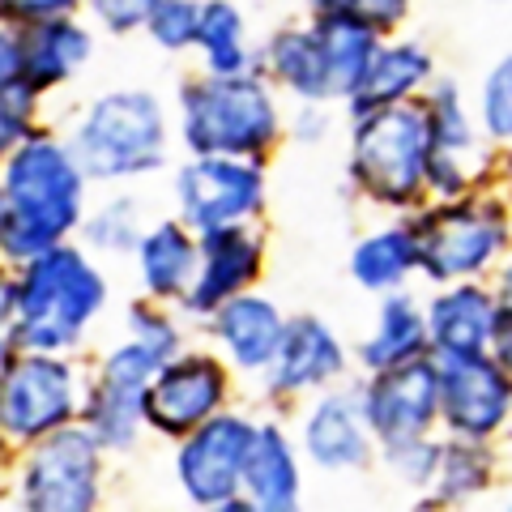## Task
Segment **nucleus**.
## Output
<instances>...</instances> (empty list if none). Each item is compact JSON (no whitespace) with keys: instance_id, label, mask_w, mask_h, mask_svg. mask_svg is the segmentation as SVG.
<instances>
[{"instance_id":"obj_22","label":"nucleus","mask_w":512,"mask_h":512,"mask_svg":"<svg viewBox=\"0 0 512 512\" xmlns=\"http://www.w3.org/2000/svg\"><path fill=\"white\" fill-rule=\"evenodd\" d=\"M137 282L141 295H150L158 303H180L188 291L192 274H197V231L180 218H154L146 222L137 248H133Z\"/></svg>"},{"instance_id":"obj_30","label":"nucleus","mask_w":512,"mask_h":512,"mask_svg":"<svg viewBox=\"0 0 512 512\" xmlns=\"http://www.w3.org/2000/svg\"><path fill=\"white\" fill-rule=\"evenodd\" d=\"M491 478H495V457L487 440L448 436L440 440V466H436V478H431V500H423V508L466 504L491 487Z\"/></svg>"},{"instance_id":"obj_26","label":"nucleus","mask_w":512,"mask_h":512,"mask_svg":"<svg viewBox=\"0 0 512 512\" xmlns=\"http://www.w3.org/2000/svg\"><path fill=\"white\" fill-rule=\"evenodd\" d=\"M427 320H423V303L414 299L406 286L402 291H384L380 308H376V325L359 346V363L363 372H380V367L406 363L427 355Z\"/></svg>"},{"instance_id":"obj_35","label":"nucleus","mask_w":512,"mask_h":512,"mask_svg":"<svg viewBox=\"0 0 512 512\" xmlns=\"http://www.w3.org/2000/svg\"><path fill=\"white\" fill-rule=\"evenodd\" d=\"M384 466H389L402 483L410 487H431L436 478V466H440V440L431 436H410V440H397V444H384L380 448Z\"/></svg>"},{"instance_id":"obj_20","label":"nucleus","mask_w":512,"mask_h":512,"mask_svg":"<svg viewBox=\"0 0 512 512\" xmlns=\"http://www.w3.org/2000/svg\"><path fill=\"white\" fill-rule=\"evenodd\" d=\"M18 35H22V77L30 86H39L47 99L69 82H77V73L94 60V30L90 22H82V13L22 26Z\"/></svg>"},{"instance_id":"obj_46","label":"nucleus","mask_w":512,"mask_h":512,"mask_svg":"<svg viewBox=\"0 0 512 512\" xmlns=\"http://www.w3.org/2000/svg\"><path fill=\"white\" fill-rule=\"evenodd\" d=\"M13 457H18V448H13L9 440H5V431H0V478L9 474V466H13Z\"/></svg>"},{"instance_id":"obj_18","label":"nucleus","mask_w":512,"mask_h":512,"mask_svg":"<svg viewBox=\"0 0 512 512\" xmlns=\"http://www.w3.org/2000/svg\"><path fill=\"white\" fill-rule=\"evenodd\" d=\"M282 325V308L261 291H239L201 320L205 338L218 346V355L235 372H265L282 342Z\"/></svg>"},{"instance_id":"obj_24","label":"nucleus","mask_w":512,"mask_h":512,"mask_svg":"<svg viewBox=\"0 0 512 512\" xmlns=\"http://www.w3.org/2000/svg\"><path fill=\"white\" fill-rule=\"evenodd\" d=\"M256 73L269 86H282L295 94L299 103H329V77H325V56L312 35V26H278L274 35L256 52Z\"/></svg>"},{"instance_id":"obj_38","label":"nucleus","mask_w":512,"mask_h":512,"mask_svg":"<svg viewBox=\"0 0 512 512\" xmlns=\"http://www.w3.org/2000/svg\"><path fill=\"white\" fill-rule=\"evenodd\" d=\"M303 5H308V13H325V9L355 13V18H363L367 26H376L380 35L393 26H402L406 13H410V0H303Z\"/></svg>"},{"instance_id":"obj_1","label":"nucleus","mask_w":512,"mask_h":512,"mask_svg":"<svg viewBox=\"0 0 512 512\" xmlns=\"http://www.w3.org/2000/svg\"><path fill=\"white\" fill-rule=\"evenodd\" d=\"M0 197H5L0 256L9 265H22L43 248L77 239V227L90 210V180L64 133L43 120L0 158Z\"/></svg>"},{"instance_id":"obj_44","label":"nucleus","mask_w":512,"mask_h":512,"mask_svg":"<svg viewBox=\"0 0 512 512\" xmlns=\"http://www.w3.org/2000/svg\"><path fill=\"white\" fill-rule=\"evenodd\" d=\"M13 303H18V269L0 256V325L13 320Z\"/></svg>"},{"instance_id":"obj_34","label":"nucleus","mask_w":512,"mask_h":512,"mask_svg":"<svg viewBox=\"0 0 512 512\" xmlns=\"http://www.w3.org/2000/svg\"><path fill=\"white\" fill-rule=\"evenodd\" d=\"M478 120L491 141L512 146V52L495 60V69L487 73L483 94H478Z\"/></svg>"},{"instance_id":"obj_47","label":"nucleus","mask_w":512,"mask_h":512,"mask_svg":"<svg viewBox=\"0 0 512 512\" xmlns=\"http://www.w3.org/2000/svg\"><path fill=\"white\" fill-rule=\"evenodd\" d=\"M13 350H18V346H13V338H9V325H0V367L9 363Z\"/></svg>"},{"instance_id":"obj_45","label":"nucleus","mask_w":512,"mask_h":512,"mask_svg":"<svg viewBox=\"0 0 512 512\" xmlns=\"http://www.w3.org/2000/svg\"><path fill=\"white\" fill-rule=\"evenodd\" d=\"M495 299H500V308L512 312V252L504 256L500 274H495Z\"/></svg>"},{"instance_id":"obj_17","label":"nucleus","mask_w":512,"mask_h":512,"mask_svg":"<svg viewBox=\"0 0 512 512\" xmlns=\"http://www.w3.org/2000/svg\"><path fill=\"white\" fill-rule=\"evenodd\" d=\"M303 457L325 474H355L367 470L376 457V436L363 419L359 389H325L303 414L299 431Z\"/></svg>"},{"instance_id":"obj_25","label":"nucleus","mask_w":512,"mask_h":512,"mask_svg":"<svg viewBox=\"0 0 512 512\" xmlns=\"http://www.w3.org/2000/svg\"><path fill=\"white\" fill-rule=\"evenodd\" d=\"M312 35L320 43V56H325V77H329V103H346L350 90L359 86L363 69L372 64L376 47H380V30L367 26L355 13L342 9H325L308 18Z\"/></svg>"},{"instance_id":"obj_36","label":"nucleus","mask_w":512,"mask_h":512,"mask_svg":"<svg viewBox=\"0 0 512 512\" xmlns=\"http://www.w3.org/2000/svg\"><path fill=\"white\" fill-rule=\"evenodd\" d=\"M158 363H163V359H158L154 350H146L133 338H124V342H116L99 363L90 367V376L111 380V384H128V389H146L150 376L158 372Z\"/></svg>"},{"instance_id":"obj_41","label":"nucleus","mask_w":512,"mask_h":512,"mask_svg":"<svg viewBox=\"0 0 512 512\" xmlns=\"http://www.w3.org/2000/svg\"><path fill=\"white\" fill-rule=\"evenodd\" d=\"M329 103H299V120H291V133L299 141H316L329 133Z\"/></svg>"},{"instance_id":"obj_2","label":"nucleus","mask_w":512,"mask_h":512,"mask_svg":"<svg viewBox=\"0 0 512 512\" xmlns=\"http://www.w3.org/2000/svg\"><path fill=\"white\" fill-rule=\"evenodd\" d=\"M13 269H18V303H13L9 320L13 346L77 355L90 338V325L103 316L111 299L99 256L77 239H64Z\"/></svg>"},{"instance_id":"obj_40","label":"nucleus","mask_w":512,"mask_h":512,"mask_svg":"<svg viewBox=\"0 0 512 512\" xmlns=\"http://www.w3.org/2000/svg\"><path fill=\"white\" fill-rule=\"evenodd\" d=\"M82 9H86V0H0V22L22 30L47 18H73Z\"/></svg>"},{"instance_id":"obj_32","label":"nucleus","mask_w":512,"mask_h":512,"mask_svg":"<svg viewBox=\"0 0 512 512\" xmlns=\"http://www.w3.org/2000/svg\"><path fill=\"white\" fill-rule=\"evenodd\" d=\"M124 338H133L146 350H154L158 359H171L188 346L184 325H180V316L171 312V303H158L150 295H141L124 308Z\"/></svg>"},{"instance_id":"obj_8","label":"nucleus","mask_w":512,"mask_h":512,"mask_svg":"<svg viewBox=\"0 0 512 512\" xmlns=\"http://www.w3.org/2000/svg\"><path fill=\"white\" fill-rule=\"evenodd\" d=\"M419 239V269L431 282L483 278L487 269L508 252L512 222L504 201L495 197H453L410 218Z\"/></svg>"},{"instance_id":"obj_6","label":"nucleus","mask_w":512,"mask_h":512,"mask_svg":"<svg viewBox=\"0 0 512 512\" xmlns=\"http://www.w3.org/2000/svg\"><path fill=\"white\" fill-rule=\"evenodd\" d=\"M107 453L82 423L18 448L5 474L9 504L22 512H94L103 504Z\"/></svg>"},{"instance_id":"obj_21","label":"nucleus","mask_w":512,"mask_h":512,"mask_svg":"<svg viewBox=\"0 0 512 512\" xmlns=\"http://www.w3.org/2000/svg\"><path fill=\"white\" fill-rule=\"evenodd\" d=\"M244 495L252 512H295L303 495V461L295 440L282 423H256L248 461H244Z\"/></svg>"},{"instance_id":"obj_43","label":"nucleus","mask_w":512,"mask_h":512,"mask_svg":"<svg viewBox=\"0 0 512 512\" xmlns=\"http://www.w3.org/2000/svg\"><path fill=\"white\" fill-rule=\"evenodd\" d=\"M491 355L512 376V312H504V308H500V320H495V333H491Z\"/></svg>"},{"instance_id":"obj_14","label":"nucleus","mask_w":512,"mask_h":512,"mask_svg":"<svg viewBox=\"0 0 512 512\" xmlns=\"http://www.w3.org/2000/svg\"><path fill=\"white\" fill-rule=\"evenodd\" d=\"M359 406L376 436V448L436 431V423H440L436 355L427 350L419 359L367 372V384L359 389Z\"/></svg>"},{"instance_id":"obj_27","label":"nucleus","mask_w":512,"mask_h":512,"mask_svg":"<svg viewBox=\"0 0 512 512\" xmlns=\"http://www.w3.org/2000/svg\"><path fill=\"white\" fill-rule=\"evenodd\" d=\"M77 423H82L99 448L111 453H133L146 436V419H141V389H128V384H111L90 376L86 380V397L82 410H77Z\"/></svg>"},{"instance_id":"obj_23","label":"nucleus","mask_w":512,"mask_h":512,"mask_svg":"<svg viewBox=\"0 0 512 512\" xmlns=\"http://www.w3.org/2000/svg\"><path fill=\"white\" fill-rule=\"evenodd\" d=\"M431 82H436V60H431L423 43H384L380 39L372 64L363 69L359 86L350 90L346 111L350 116H363V111H372V107L419 99Z\"/></svg>"},{"instance_id":"obj_31","label":"nucleus","mask_w":512,"mask_h":512,"mask_svg":"<svg viewBox=\"0 0 512 512\" xmlns=\"http://www.w3.org/2000/svg\"><path fill=\"white\" fill-rule=\"evenodd\" d=\"M141 231H146V214L133 192H116L99 205H90L82 227H77V244L90 248L94 256H133Z\"/></svg>"},{"instance_id":"obj_50","label":"nucleus","mask_w":512,"mask_h":512,"mask_svg":"<svg viewBox=\"0 0 512 512\" xmlns=\"http://www.w3.org/2000/svg\"><path fill=\"white\" fill-rule=\"evenodd\" d=\"M0 222H5V197H0Z\"/></svg>"},{"instance_id":"obj_12","label":"nucleus","mask_w":512,"mask_h":512,"mask_svg":"<svg viewBox=\"0 0 512 512\" xmlns=\"http://www.w3.org/2000/svg\"><path fill=\"white\" fill-rule=\"evenodd\" d=\"M440 427L448 436L495 440L512 419V376L491 350L478 355H436Z\"/></svg>"},{"instance_id":"obj_42","label":"nucleus","mask_w":512,"mask_h":512,"mask_svg":"<svg viewBox=\"0 0 512 512\" xmlns=\"http://www.w3.org/2000/svg\"><path fill=\"white\" fill-rule=\"evenodd\" d=\"M22 73V35L18 26H5L0 22V82Z\"/></svg>"},{"instance_id":"obj_5","label":"nucleus","mask_w":512,"mask_h":512,"mask_svg":"<svg viewBox=\"0 0 512 512\" xmlns=\"http://www.w3.org/2000/svg\"><path fill=\"white\" fill-rule=\"evenodd\" d=\"M350 184L389 210H414L427 197V116L419 99L350 116Z\"/></svg>"},{"instance_id":"obj_37","label":"nucleus","mask_w":512,"mask_h":512,"mask_svg":"<svg viewBox=\"0 0 512 512\" xmlns=\"http://www.w3.org/2000/svg\"><path fill=\"white\" fill-rule=\"evenodd\" d=\"M43 107H47V94L39 86H30L26 77H9V82H0V120L13 137H26L30 128L43 124Z\"/></svg>"},{"instance_id":"obj_3","label":"nucleus","mask_w":512,"mask_h":512,"mask_svg":"<svg viewBox=\"0 0 512 512\" xmlns=\"http://www.w3.org/2000/svg\"><path fill=\"white\" fill-rule=\"evenodd\" d=\"M171 111L146 86L103 90L64 133L90 184H128L163 171L171 158Z\"/></svg>"},{"instance_id":"obj_19","label":"nucleus","mask_w":512,"mask_h":512,"mask_svg":"<svg viewBox=\"0 0 512 512\" xmlns=\"http://www.w3.org/2000/svg\"><path fill=\"white\" fill-rule=\"evenodd\" d=\"M423 320H427L431 355H478V350H491L500 299L478 278L444 282V291L427 299Z\"/></svg>"},{"instance_id":"obj_10","label":"nucleus","mask_w":512,"mask_h":512,"mask_svg":"<svg viewBox=\"0 0 512 512\" xmlns=\"http://www.w3.org/2000/svg\"><path fill=\"white\" fill-rule=\"evenodd\" d=\"M175 218L192 231L256 222L265 210V167L261 158H227V154H188L171 180Z\"/></svg>"},{"instance_id":"obj_7","label":"nucleus","mask_w":512,"mask_h":512,"mask_svg":"<svg viewBox=\"0 0 512 512\" xmlns=\"http://www.w3.org/2000/svg\"><path fill=\"white\" fill-rule=\"evenodd\" d=\"M86 363L77 355L13 350L0 367V431L13 448H26L56 427L77 423L86 397Z\"/></svg>"},{"instance_id":"obj_9","label":"nucleus","mask_w":512,"mask_h":512,"mask_svg":"<svg viewBox=\"0 0 512 512\" xmlns=\"http://www.w3.org/2000/svg\"><path fill=\"white\" fill-rule=\"evenodd\" d=\"M231 406V363L218 350H180L158 363V372L141 389L146 431L163 440H180L201 427L210 414Z\"/></svg>"},{"instance_id":"obj_11","label":"nucleus","mask_w":512,"mask_h":512,"mask_svg":"<svg viewBox=\"0 0 512 512\" xmlns=\"http://www.w3.org/2000/svg\"><path fill=\"white\" fill-rule=\"evenodd\" d=\"M252 419L239 410H218L201 427L175 440V487L192 508H222L244 495V461L252 444Z\"/></svg>"},{"instance_id":"obj_48","label":"nucleus","mask_w":512,"mask_h":512,"mask_svg":"<svg viewBox=\"0 0 512 512\" xmlns=\"http://www.w3.org/2000/svg\"><path fill=\"white\" fill-rule=\"evenodd\" d=\"M13 141H18V137H13V133H9V128H5V120H0V158H5V154H9V146H13Z\"/></svg>"},{"instance_id":"obj_16","label":"nucleus","mask_w":512,"mask_h":512,"mask_svg":"<svg viewBox=\"0 0 512 512\" xmlns=\"http://www.w3.org/2000/svg\"><path fill=\"white\" fill-rule=\"evenodd\" d=\"M346 346L325 316H286L282 342L265 367L269 397H299L312 389H329L346 376Z\"/></svg>"},{"instance_id":"obj_13","label":"nucleus","mask_w":512,"mask_h":512,"mask_svg":"<svg viewBox=\"0 0 512 512\" xmlns=\"http://www.w3.org/2000/svg\"><path fill=\"white\" fill-rule=\"evenodd\" d=\"M419 103L427 116V192L436 201L466 197L491 163L470 111L461 103V90L453 82H431L419 94Z\"/></svg>"},{"instance_id":"obj_28","label":"nucleus","mask_w":512,"mask_h":512,"mask_svg":"<svg viewBox=\"0 0 512 512\" xmlns=\"http://www.w3.org/2000/svg\"><path fill=\"white\" fill-rule=\"evenodd\" d=\"M410 274H419V239H414L410 222L372 231L350 248V278L372 295L402 291Z\"/></svg>"},{"instance_id":"obj_49","label":"nucleus","mask_w":512,"mask_h":512,"mask_svg":"<svg viewBox=\"0 0 512 512\" xmlns=\"http://www.w3.org/2000/svg\"><path fill=\"white\" fill-rule=\"evenodd\" d=\"M0 508H9V483L0 478Z\"/></svg>"},{"instance_id":"obj_33","label":"nucleus","mask_w":512,"mask_h":512,"mask_svg":"<svg viewBox=\"0 0 512 512\" xmlns=\"http://www.w3.org/2000/svg\"><path fill=\"white\" fill-rule=\"evenodd\" d=\"M197 22H201V0H154L141 35H146L158 52L180 56L188 47H197Z\"/></svg>"},{"instance_id":"obj_4","label":"nucleus","mask_w":512,"mask_h":512,"mask_svg":"<svg viewBox=\"0 0 512 512\" xmlns=\"http://www.w3.org/2000/svg\"><path fill=\"white\" fill-rule=\"evenodd\" d=\"M175 137L188 154L265 158L282 137L274 86L261 73L184 77L175 90Z\"/></svg>"},{"instance_id":"obj_29","label":"nucleus","mask_w":512,"mask_h":512,"mask_svg":"<svg viewBox=\"0 0 512 512\" xmlns=\"http://www.w3.org/2000/svg\"><path fill=\"white\" fill-rule=\"evenodd\" d=\"M197 52H201V69L214 77H235L256 69V52L248 47V22L239 0H201Z\"/></svg>"},{"instance_id":"obj_39","label":"nucleus","mask_w":512,"mask_h":512,"mask_svg":"<svg viewBox=\"0 0 512 512\" xmlns=\"http://www.w3.org/2000/svg\"><path fill=\"white\" fill-rule=\"evenodd\" d=\"M150 9L154 0H86L82 13H90V22L107 30V35H137L146 26Z\"/></svg>"},{"instance_id":"obj_15","label":"nucleus","mask_w":512,"mask_h":512,"mask_svg":"<svg viewBox=\"0 0 512 512\" xmlns=\"http://www.w3.org/2000/svg\"><path fill=\"white\" fill-rule=\"evenodd\" d=\"M265 274V239L252 222L235 227L197 231V274L180 295V308L188 320H205L218 303H227L239 291H252Z\"/></svg>"}]
</instances>
